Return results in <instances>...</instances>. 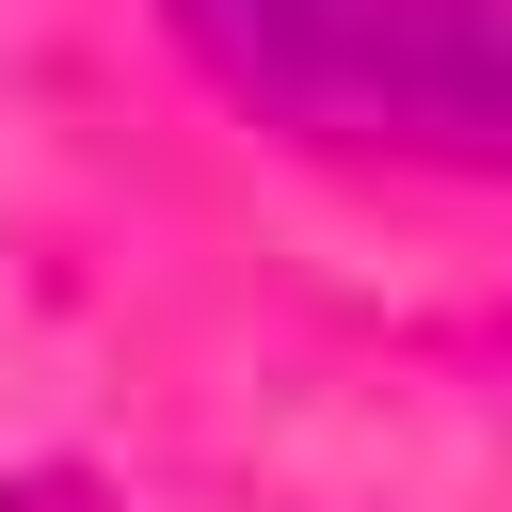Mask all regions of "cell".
Instances as JSON below:
<instances>
[{"instance_id": "1", "label": "cell", "mask_w": 512, "mask_h": 512, "mask_svg": "<svg viewBox=\"0 0 512 512\" xmlns=\"http://www.w3.org/2000/svg\"><path fill=\"white\" fill-rule=\"evenodd\" d=\"M160 16L288 144L512 160V0H160Z\"/></svg>"}, {"instance_id": "2", "label": "cell", "mask_w": 512, "mask_h": 512, "mask_svg": "<svg viewBox=\"0 0 512 512\" xmlns=\"http://www.w3.org/2000/svg\"><path fill=\"white\" fill-rule=\"evenodd\" d=\"M0 512H96V496H80V480H32V496H0Z\"/></svg>"}]
</instances>
